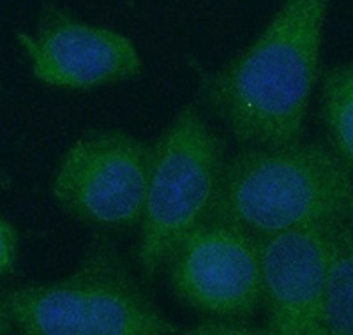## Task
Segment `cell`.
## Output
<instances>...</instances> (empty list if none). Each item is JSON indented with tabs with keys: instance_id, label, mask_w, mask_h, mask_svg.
Wrapping results in <instances>:
<instances>
[{
	"instance_id": "6da1fadb",
	"label": "cell",
	"mask_w": 353,
	"mask_h": 335,
	"mask_svg": "<svg viewBox=\"0 0 353 335\" xmlns=\"http://www.w3.org/2000/svg\"><path fill=\"white\" fill-rule=\"evenodd\" d=\"M332 0H283L244 52L205 76L201 96L248 147L301 141Z\"/></svg>"
},
{
	"instance_id": "7a4b0ae2",
	"label": "cell",
	"mask_w": 353,
	"mask_h": 335,
	"mask_svg": "<svg viewBox=\"0 0 353 335\" xmlns=\"http://www.w3.org/2000/svg\"><path fill=\"white\" fill-rule=\"evenodd\" d=\"M353 175L320 143L248 147L223 166L209 219L254 236L348 219Z\"/></svg>"
},
{
	"instance_id": "3957f363",
	"label": "cell",
	"mask_w": 353,
	"mask_h": 335,
	"mask_svg": "<svg viewBox=\"0 0 353 335\" xmlns=\"http://www.w3.org/2000/svg\"><path fill=\"white\" fill-rule=\"evenodd\" d=\"M12 327L25 335H172V323L141 290L121 256L94 247L68 277L2 296Z\"/></svg>"
},
{
	"instance_id": "277c9868",
	"label": "cell",
	"mask_w": 353,
	"mask_h": 335,
	"mask_svg": "<svg viewBox=\"0 0 353 335\" xmlns=\"http://www.w3.org/2000/svg\"><path fill=\"white\" fill-rule=\"evenodd\" d=\"M223 166L221 141L200 112L185 106L152 145L137 256L145 276L152 277L181 240L209 219Z\"/></svg>"
},
{
	"instance_id": "5b68a950",
	"label": "cell",
	"mask_w": 353,
	"mask_h": 335,
	"mask_svg": "<svg viewBox=\"0 0 353 335\" xmlns=\"http://www.w3.org/2000/svg\"><path fill=\"white\" fill-rule=\"evenodd\" d=\"M152 147L122 129L88 132L62 156L52 194L74 219L106 230L138 226L149 191Z\"/></svg>"
},
{
	"instance_id": "8992f818",
	"label": "cell",
	"mask_w": 353,
	"mask_h": 335,
	"mask_svg": "<svg viewBox=\"0 0 353 335\" xmlns=\"http://www.w3.org/2000/svg\"><path fill=\"white\" fill-rule=\"evenodd\" d=\"M172 292L209 321L245 323L261 303L256 236L207 219L189 232L166 261Z\"/></svg>"
},
{
	"instance_id": "52a82bcc",
	"label": "cell",
	"mask_w": 353,
	"mask_h": 335,
	"mask_svg": "<svg viewBox=\"0 0 353 335\" xmlns=\"http://www.w3.org/2000/svg\"><path fill=\"white\" fill-rule=\"evenodd\" d=\"M334 224L256 236L267 334L325 335Z\"/></svg>"
},
{
	"instance_id": "ba28073f",
	"label": "cell",
	"mask_w": 353,
	"mask_h": 335,
	"mask_svg": "<svg viewBox=\"0 0 353 335\" xmlns=\"http://www.w3.org/2000/svg\"><path fill=\"white\" fill-rule=\"evenodd\" d=\"M36 80L64 90H92L131 80L141 59L129 37L46 9L32 36L20 34Z\"/></svg>"
},
{
	"instance_id": "9c48e42d",
	"label": "cell",
	"mask_w": 353,
	"mask_h": 335,
	"mask_svg": "<svg viewBox=\"0 0 353 335\" xmlns=\"http://www.w3.org/2000/svg\"><path fill=\"white\" fill-rule=\"evenodd\" d=\"M325 335H353V223L348 219L332 227Z\"/></svg>"
},
{
	"instance_id": "30bf717a",
	"label": "cell",
	"mask_w": 353,
	"mask_h": 335,
	"mask_svg": "<svg viewBox=\"0 0 353 335\" xmlns=\"http://www.w3.org/2000/svg\"><path fill=\"white\" fill-rule=\"evenodd\" d=\"M321 116L330 148L353 175V64L339 65L323 74Z\"/></svg>"
},
{
	"instance_id": "8fae6325",
	"label": "cell",
	"mask_w": 353,
	"mask_h": 335,
	"mask_svg": "<svg viewBox=\"0 0 353 335\" xmlns=\"http://www.w3.org/2000/svg\"><path fill=\"white\" fill-rule=\"evenodd\" d=\"M17 249H18V236L14 227L0 217V277L12 270L14 261H17Z\"/></svg>"
},
{
	"instance_id": "7c38bea8",
	"label": "cell",
	"mask_w": 353,
	"mask_h": 335,
	"mask_svg": "<svg viewBox=\"0 0 353 335\" xmlns=\"http://www.w3.org/2000/svg\"><path fill=\"white\" fill-rule=\"evenodd\" d=\"M12 323L11 319H9L8 312H6L4 305H2V300H0V335L4 334H9V332H12Z\"/></svg>"
},
{
	"instance_id": "4fadbf2b",
	"label": "cell",
	"mask_w": 353,
	"mask_h": 335,
	"mask_svg": "<svg viewBox=\"0 0 353 335\" xmlns=\"http://www.w3.org/2000/svg\"><path fill=\"white\" fill-rule=\"evenodd\" d=\"M348 221H352V223H353V207H352V212H350V216H348Z\"/></svg>"
}]
</instances>
